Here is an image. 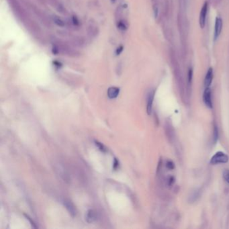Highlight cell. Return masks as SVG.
Returning a JSON list of instances; mask_svg holds the SVG:
<instances>
[{
    "instance_id": "6da1fadb",
    "label": "cell",
    "mask_w": 229,
    "mask_h": 229,
    "mask_svg": "<svg viewBox=\"0 0 229 229\" xmlns=\"http://www.w3.org/2000/svg\"><path fill=\"white\" fill-rule=\"evenodd\" d=\"M228 161V157L222 152H217L210 159V163L217 165L220 163H226Z\"/></svg>"
},
{
    "instance_id": "7a4b0ae2",
    "label": "cell",
    "mask_w": 229,
    "mask_h": 229,
    "mask_svg": "<svg viewBox=\"0 0 229 229\" xmlns=\"http://www.w3.org/2000/svg\"><path fill=\"white\" fill-rule=\"evenodd\" d=\"M208 2H206L202 7L200 14L199 22H200V27L202 28H204L206 25V20L207 12H208Z\"/></svg>"
},
{
    "instance_id": "3957f363",
    "label": "cell",
    "mask_w": 229,
    "mask_h": 229,
    "mask_svg": "<svg viewBox=\"0 0 229 229\" xmlns=\"http://www.w3.org/2000/svg\"><path fill=\"white\" fill-rule=\"evenodd\" d=\"M63 204L65 206L66 209L69 212V213L70 214L72 217H75L77 214V210L75 205L73 204V202L67 199H64L63 200Z\"/></svg>"
},
{
    "instance_id": "277c9868",
    "label": "cell",
    "mask_w": 229,
    "mask_h": 229,
    "mask_svg": "<svg viewBox=\"0 0 229 229\" xmlns=\"http://www.w3.org/2000/svg\"><path fill=\"white\" fill-rule=\"evenodd\" d=\"M211 90L210 88H206V89L203 95V100L205 103V105L208 107L209 108L212 107V96H211Z\"/></svg>"
},
{
    "instance_id": "5b68a950",
    "label": "cell",
    "mask_w": 229,
    "mask_h": 229,
    "mask_svg": "<svg viewBox=\"0 0 229 229\" xmlns=\"http://www.w3.org/2000/svg\"><path fill=\"white\" fill-rule=\"evenodd\" d=\"M222 25H223L222 20L219 18V17H217V18H216L214 26V40H217L219 37L222 30Z\"/></svg>"
},
{
    "instance_id": "8992f818",
    "label": "cell",
    "mask_w": 229,
    "mask_h": 229,
    "mask_svg": "<svg viewBox=\"0 0 229 229\" xmlns=\"http://www.w3.org/2000/svg\"><path fill=\"white\" fill-rule=\"evenodd\" d=\"M88 36L91 38H96L99 33V28L95 24H89L87 28Z\"/></svg>"
},
{
    "instance_id": "52a82bcc",
    "label": "cell",
    "mask_w": 229,
    "mask_h": 229,
    "mask_svg": "<svg viewBox=\"0 0 229 229\" xmlns=\"http://www.w3.org/2000/svg\"><path fill=\"white\" fill-rule=\"evenodd\" d=\"M98 219V214L93 210H89L85 214V220L88 223H93Z\"/></svg>"
},
{
    "instance_id": "ba28073f",
    "label": "cell",
    "mask_w": 229,
    "mask_h": 229,
    "mask_svg": "<svg viewBox=\"0 0 229 229\" xmlns=\"http://www.w3.org/2000/svg\"><path fill=\"white\" fill-rule=\"evenodd\" d=\"M155 97V91L152 90L149 92L147 98V104H146V112L149 115L150 114L151 111H152L153 103Z\"/></svg>"
},
{
    "instance_id": "9c48e42d",
    "label": "cell",
    "mask_w": 229,
    "mask_h": 229,
    "mask_svg": "<svg viewBox=\"0 0 229 229\" xmlns=\"http://www.w3.org/2000/svg\"><path fill=\"white\" fill-rule=\"evenodd\" d=\"M213 76H214L213 69L212 67H210L208 69V71H207L206 73L205 79H204V85L206 88H209L212 82V80H213Z\"/></svg>"
},
{
    "instance_id": "30bf717a",
    "label": "cell",
    "mask_w": 229,
    "mask_h": 229,
    "mask_svg": "<svg viewBox=\"0 0 229 229\" xmlns=\"http://www.w3.org/2000/svg\"><path fill=\"white\" fill-rule=\"evenodd\" d=\"M120 93V89L116 87H111L107 90V96L111 99L117 98Z\"/></svg>"
},
{
    "instance_id": "8fae6325",
    "label": "cell",
    "mask_w": 229,
    "mask_h": 229,
    "mask_svg": "<svg viewBox=\"0 0 229 229\" xmlns=\"http://www.w3.org/2000/svg\"><path fill=\"white\" fill-rule=\"evenodd\" d=\"M73 44L77 47H83L85 45V40L81 37H75L72 41Z\"/></svg>"
},
{
    "instance_id": "7c38bea8",
    "label": "cell",
    "mask_w": 229,
    "mask_h": 229,
    "mask_svg": "<svg viewBox=\"0 0 229 229\" xmlns=\"http://www.w3.org/2000/svg\"><path fill=\"white\" fill-rule=\"evenodd\" d=\"M117 27L119 30L124 31V30H127L128 28V24L126 21H124L122 19H120L117 21Z\"/></svg>"
},
{
    "instance_id": "4fadbf2b",
    "label": "cell",
    "mask_w": 229,
    "mask_h": 229,
    "mask_svg": "<svg viewBox=\"0 0 229 229\" xmlns=\"http://www.w3.org/2000/svg\"><path fill=\"white\" fill-rule=\"evenodd\" d=\"M53 20L54 23L59 27H64V26H65V22H64V21L62 18H59V17L57 16H53Z\"/></svg>"
},
{
    "instance_id": "5bb4252c",
    "label": "cell",
    "mask_w": 229,
    "mask_h": 229,
    "mask_svg": "<svg viewBox=\"0 0 229 229\" xmlns=\"http://www.w3.org/2000/svg\"><path fill=\"white\" fill-rule=\"evenodd\" d=\"M95 143H96V145L98 146V148L100 149L102 152L105 153L107 151V149L106 148V146L103 145L101 142H98V141H95Z\"/></svg>"
},
{
    "instance_id": "9a60e30c",
    "label": "cell",
    "mask_w": 229,
    "mask_h": 229,
    "mask_svg": "<svg viewBox=\"0 0 229 229\" xmlns=\"http://www.w3.org/2000/svg\"><path fill=\"white\" fill-rule=\"evenodd\" d=\"M122 62H119L116 67V72L118 75H120L122 73Z\"/></svg>"
},
{
    "instance_id": "2e32d148",
    "label": "cell",
    "mask_w": 229,
    "mask_h": 229,
    "mask_svg": "<svg viewBox=\"0 0 229 229\" xmlns=\"http://www.w3.org/2000/svg\"><path fill=\"white\" fill-rule=\"evenodd\" d=\"M57 10L59 12H60V14H65L67 13V11L65 10V8H64L63 7V5H61V4H58V6L57 7Z\"/></svg>"
},
{
    "instance_id": "e0dca14e",
    "label": "cell",
    "mask_w": 229,
    "mask_h": 229,
    "mask_svg": "<svg viewBox=\"0 0 229 229\" xmlns=\"http://www.w3.org/2000/svg\"><path fill=\"white\" fill-rule=\"evenodd\" d=\"M223 177L227 182L229 184V169H225L223 173Z\"/></svg>"
},
{
    "instance_id": "ac0fdd59",
    "label": "cell",
    "mask_w": 229,
    "mask_h": 229,
    "mask_svg": "<svg viewBox=\"0 0 229 229\" xmlns=\"http://www.w3.org/2000/svg\"><path fill=\"white\" fill-rule=\"evenodd\" d=\"M218 129L215 126L214 130V142H216L218 139Z\"/></svg>"
},
{
    "instance_id": "d6986e66",
    "label": "cell",
    "mask_w": 229,
    "mask_h": 229,
    "mask_svg": "<svg viewBox=\"0 0 229 229\" xmlns=\"http://www.w3.org/2000/svg\"><path fill=\"white\" fill-rule=\"evenodd\" d=\"M192 77H193V69H192V68H189V71H188V81L189 83L192 81Z\"/></svg>"
},
{
    "instance_id": "ffe728a7",
    "label": "cell",
    "mask_w": 229,
    "mask_h": 229,
    "mask_svg": "<svg viewBox=\"0 0 229 229\" xmlns=\"http://www.w3.org/2000/svg\"><path fill=\"white\" fill-rule=\"evenodd\" d=\"M72 22H73V24H74L75 26H78L79 24V21L78 18H77V17L75 16H73V18H72Z\"/></svg>"
},
{
    "instance_id": "44dd1931",
    "label": "cell",
    "mask_w": 229,
    "mask_h": 229,
    "mask_svg": "<svg viewBox=\"0 0 229 229\" xmlns=\"http://www.w3.org/2000/svg\"><path fill=\"white\" fill-rule=\"evenodd\" d=\"M123 49H124V47L122 46H120L119 47H118V49H116V55H119L123 51Z\"/></svg>"
},
{
    "instance_id": "7402d4cb",
    "label": "cell",
    "mask_w": 229,
    "mask_h": 229,
    "mask_svg": "<svg viewBox=\"0 0 229 229\" xmlns=\"http://www.w3.org/2000/svg\"><path fill=\"white\" fill-rule=\"evenodd\" d=\"M118 166H119V162H118V161L117 160V159L115 158L114 159V165H113L114 169H116L118 167Z\"/></svg>"
},
{
    "instance_id": "603a6c76",
    "label": "cell",
    "mask_w": 229,
    "mask_h": 229,
    "mask_svg": "<svg viewBox=\"0 0 229 229\" xmlns=\"http://www.w3.org/2000/svg\"><path fill=\"white\" fill-rule=\"evenodd\" d=\"M25 217H26V218L29 220V222H30V223H31V225H32L34 228H36V225H35V224H34V222H33V220H32L31 219H30V218L28 217V216H27V215H26V214H25Z\"/></svg>"
},
{
    "instance_id": "cb8c5ba5",
    "label": "cell",
    "mask_w": 229,
    "mask_h": 229,
    "mask_svg": "<svg viewBox=\"0 0 229 229\" xmlns=\"http://www.w3.org/2000/svg\"><path fill=\"white\" fill-rule=\"evenodd\" d=\"M153 11H154V13H155V18H157V16H158V14H159V9L157 6H155L154 8H153Z\"/></svg>"
},
{
    "instance_id": "d4e9b609",
    "label": "cell",
    "mask_w": 229,
    "mask_h": 229,
    "mask_svg": "<svg viewBox=\"0 0 229 229\" xmlns=\"http://www.w3.org/2000/svg\"><path fill=\"white\" fill-rule=\"evenodd\" d=\"M116 0H111V2H112V3H114L116 2Z\"/></svg>"
}]
</instances>
